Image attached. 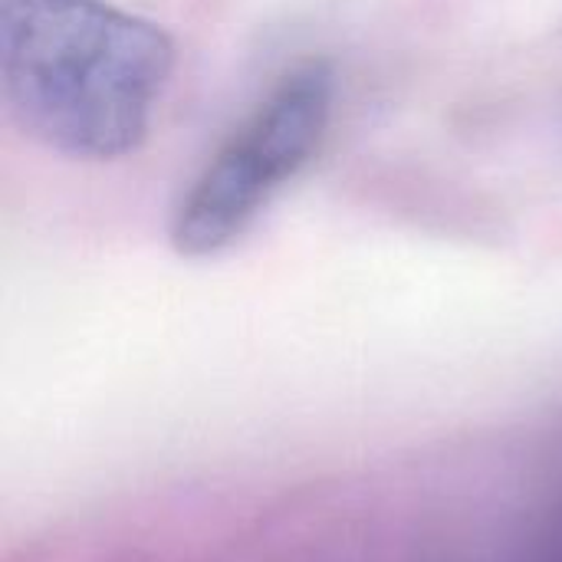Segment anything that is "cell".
I'll use <instances>...</instances> for the list:
<instances>
[{
  "label": "cell",
  "mask_w": 562,
  "mask_h": 562,
  "mask_svg": "<svg viewBox=\"0 0 562 562\" xmlns=\"http://www.w3.org/2000/svg\"><path fill=\"white\" fill-rule=\"evenodd\" d=\"M175 40L109 0H0L10 122L72 161L135 155L175 76Z\"/></svg>",
  "instance_id": "6da1fadb"
},
{
  "label": "cell",
  "mask_w": 562,
  "mask_h": 562,
  "mask_svg": "<svg viewBox=\"0 0 562 562\" xmlns=\"http://www.w3.org/2000/svg\"><path fill=\"white\" fill-rule=\"evenodd\" d=\"M336 109V69L323 56L293 63L250 115L221 142L181 191L168 240L178 257L207 260L231 250L319 155Z\"/></svg>",
  "instance_id": "7a4b0ae2"
}]
</instances>
